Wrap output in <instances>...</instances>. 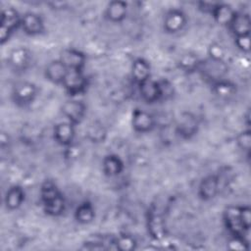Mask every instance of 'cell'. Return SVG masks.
<instances>
[{
	"instance_id": "cell-14",
	"label": "cell",
	"mask_w": 251,
	"mask_h": 251,
	"mask_svg": "<svg viewBox=\"0 0 251 251\" xmlns=\"http://www.w3.org/2000/svg\"><path fill=\"white\" fill-rule=\"evenodd\" d=\"M75 136V126L69 121L61 122L55 125L53 137L55 141L64 147L72 146Z\"/></svg>"
},
{
	"instance_id": "cell-17",
	"label": "cell",
	"mask_w": 251,
	"mask_h": 251,
	"mask_svg": "<svg viewBox=\"0 0 251 251\" xmlns=\"http://www.w3.org/2000/svg\"><path fill=\"white\" fill-rule=\"evenodd\" d=\"M139 94L143 101L155 103L162 100V90L160 80H154L151 77L138 84Z\"/></svg>"
},
{
	"instance_id": "cell-15",
	"label": "cell",
	"mask_w": 251,
	"mask_h": 251,
	"mask_svg": "<svg viewBox=\"0 0 251 251\" xmlns=\"http://www.w3.org/2000/svg\"><path fill=\"white\" fill-rule=\"evenodd\" d=\"M22 29L28 35H38L45 29L42 17L33 12H27L22 16Z\"/></svg>"
},
{
	"instance_id": "cell-16",
	"label": "cell",
	"mask_w": 251,
	"mask_h": 251,
	"mask_svg": "<svg viewBox=\"0 0 251 251\" xmlns=\"http://www.w3.org/2000/svg\"><path fill=\"white\" fill-rule=\"evenodd\" d=\"M59 59L65 64L69 70H80L83 71L85 66V55L75 48H66L64 49Z\"/></svg>"
},
{
	"instance_id": "cell-18",
	"label": "cell",
	"mask_w": 251,
	"mask_h": 251,
	"mask_svg": "<svg viewBox=\"0 0 251 251\" xmlns=\"http://www.w3.org/2000/svg\"><path fill=\"white\" fill-rule=\"evenodd\" d=\"M68 68L65 66V64L60 60L56 59L47 64L44 70L45 77L48 81L56 84H61L63 83L66 75L68 73Z\"/></svg>"
},
{
	"instance_id": "cell-10",
	"label": "cell",
	"mask_w": 251,
	"mask_h": 251,
	"mask_svg": "<svg viewBox=\"0 0 251 251\" xmlns=\"http://www.w3.org/2000/svg\"><path fill=\"white\" fill-rule=\"evenodd\" d=\"M63 116L75 126L80 124L86 115V105L77 99L67 100L61 108Z\"/></svg>"
},
{
	"instance_id": "cell-7",
	"label": "cell",
	"mask_w": 251,
	"mask_h": 251,
	"mask_svg": "<svg viewBox=\"0 0 251 251\" xmlns=\"http://www.w3.org/2000/svg\"><path fill=\"white\" fill-rule=\"evenodd\" d=\"M198 72H200L203 77L213 83L224 78L227 73V66L225 61H215L208 58L200 62Z\"/></svg>"
},
{
	"instance_id": "cell-21",
	"label": "cell",
	"mask_w": 251,
	"mask_h": 251,
	"mask_svg": "<svg viewBox=\"0 0 251 251\" xmlns=\"http://www.w3.org/2000/svg\"><path fill=\"white\" fill-rule=\"evenodd\" d=\"M235 36L250 34L251 20L248 14L236 12L229 25L227 26Z\"/></svg>"
},
{
	"instance_id": "cell-11",
	"label": "cell",
	"mask_w": 251,
	"mask_h": 251,
	"mask_svg": "<svg viewBox=\"0 0 251 251\" xmlns=\"http://www.w3.org/2000/svg\"><path fill=\"white\" fill-rule=\"evenodd\" d=\"M198 128L199 122L197 117L189 112L182 113L179 116L176 126V133L184 139H189L195 135L198 131Z\"/></svg>"
},
{
	"instance_id": "cell-12",
	"label": "cell",
	"mask_w": 251,
	"mask_h": 251,
	"mask_svg": "<svg viewBox=\"0 0 251 251\" xmlns=\"http://www.w3.org/2000/svg\"><path fill=\"white\" fill-rule=\"evenodd\" d=\"M221 182V177L218 175L206 176L199 183L198 196L204 201L214 199L220 192Z\"/></svg>"
},
{
	"instance_id": "cell-20",
	"label": "cell",
	"mask_w": 251,
	"mask_h": 251,
	"mask_svg": "<svg viewBox=\"0 0 251 251\" xmlns=\"http://www.w3.org/2000/svg\"><path fill=\"white\" fill-rule=\"evenodd\" d=\"M25 193L22 186L12 185L10 186L4 196V204L7 210L15 211L19 209L25 202Z\"/></svg>"
},
{
	"instance_id": "cell-24",
	"label": "cell",
	"mask_w": 251,
	"mask_h": 251,
	"mask_svg": "<svg viewBox=\"0 0 251 251\" xmlns=\"http://www.w3.org/2000/svg\"><path fill=\"white\" fill-rule=\"evenodd\" d=\"M151 68L148 61L143 58H136L131 64V76L133 80L140 84L150 78Z\"/></svg>"
},
{
	"instance_id": "cell-32",
	"label": "cell",
	"mask_w": 251,
	"mask_h": 251,
	"mask_svg": "<svg viewBox=\"0 0 251 251\" xmlns=\"http://www.w3.org/2000/svg\"><path fill=\"white\" fill-rule=\"evenodd\" d=\"M234 42L237 48L244 52L248 53L250 50V34L247 35H240V36H235L234 37Z\"/></svg>"
},
{
	"instance_id": "cell-22",
	"label": "cell",
	"mask_w": 251,
	"mask_h": 251,
	"mask_svg": "<svg viewBox=\"0 0 251 251\" xmlns=\"http://www.w3.org/2000/svg\"><path fill=\"white\" fill-rule=\"evenodd\" d=\"M236 11L226 3H216L213 12L211 13V16L214 18V20L222 25L228 26L230 22L232 21Z\"/></svg>"
},
{
	"instance_id": "cell-4",
	"label": "cell",
	"mask_w": 251,
	"mask_h": 251,
	"mask_svg": "<svg viewBox=\"0 0 251 251\" xmlns=\"http://www.w3.org/2000/svg\"><path fill=\"white\" fill-rule=\"evenodd\" d=\"M37 97V87L33 82L22 80L16 82L11 91L13 102L19 107L30 105Z\"/></svg>"
},
{
	"instance_id": "cell-3",
	"label": "cell",
	"mask_w": 251,
	"mask_h": 251,
	"mask_svg": "<svg viewBox=\"0 0 251 251\" xmlns=\"http://www.w3.org/2000/svg\"><path fill=\"white\" fill-rule=\"evenodd\" d=\"M146 227L150 237L156 241L163 240L167 235L166 223L162 212L152 205L146 214Z\"/></svg>"
},
{
	"instance_id": "cell-31",
	"label": "cell",
	"mask_w": 251,
	"mask_h": 251,
	"mask_svg": "<svg viewBox=\"0 0 251 251\" xmlns=\"http://www.w3.org/2000/svg\"><path fill=\"white\" fill-rule=\"evenodd\" d=\"M208 58L215 61H225V49L217 42H213L208 47Z\"/></svg>"
},
{
	"instance_id": "cell-1",
	"label": "cell",
	"mask_w": 251,
	"mask_h": 251,
	"mask_svg": "<svg viewBox=\"0 0 251 251\" xmlns=\"http://www.w3.org/2000/svg\"><path fill=\"white\" fill-rule=\"evenodd\" d=\"M40 200L44 212L51 217L61 216L66 209V201L57 184L46 179L40 187Z\"/></svg>"
},
{
	"instance_id": "cell-27",
	"label": "cell",
	"mask_w": 251,
	"mask_h": 251,
	"mask_svg": "<svg viewBox=\"0 0 251 251\" xmlns=\"http://www.w3.org/2000/svg\"><path fill=\"white\" fill-rule=\"evenodd\" d=\"M212 87L215 94L221 98H228L232 96L236 91L235 85L232 82L226 80L225 78L213 82Z\"/></svg>"
},
{
	"instance_id": "cell-26",
	"label": "cell",
	"mask_w": 251,
	"mask_h": 251,
	"mask_svg": "<svg viewBox=\"0 0 251 251\" xmlns=\"http://www.w3.org/2000/svg\"><path fill=\"white\" fill-rule=\"evenodd\" d=\"M200 62H201V60H199V58L194 53L187 52V53L182 54L179 57L177 64H178L179 69L182 70L183 72L193 73L195 71H198Z\"/></svg>"
},
{
	"instance_id": "cell-19",
	"label": "cell",
	"mask_w": 251,
	"mask_h": 251,
	"mask_svg": "<svg viewBox=\"0 0 251 251\" xmlns=\"http://www.w3.org/2000/svg\"><path fill=\"white\" fill-rule=\"evenodd\" d=\"M127 3L126 1L115 0L107 4L105 9V18L112 23H122L127 15Z\"/></svg>"
},
{
	"instance_id": "cell-29",
	"label": "cell",
	"mask_w": 251,
	"mask_h": 251,
	"mask_svg": "<svg viewBox=\"0 0 251 251\" xmlns=\"http://www.w3.org/2000/svg\"><path fill=\"white\" fill-rule=\"evenodd\" d=\"M137 242L135 238L127 233H122L114 237V247L122 251H131L136 249Z\"/></svg>"
},
{
	"instance_id": "cell-25",
	"label": "cell",
	"mask_w": 251,
	"mask_h": 251,
	"mask_svg": "<svg viewBox=\"0 0 251 251\" xmlns=\"http://www.w3.org/2000/svg\"><path fill=\"white\" fill-rule=\"evenodd\" d=\"M95 218V209L91 202L83 201L76 207L75 211V219L81 225H87L93 222Z\"/></svg>"
},
{
	"instance_id": "cell-28",
	"label": "cell",
	"mask_w": 251,
	"mask_h": 251,
	"mask_svg": "<svg viewBox=\"0 0 251 251\" xmlns=\"http://www.w3.org/2000/svg\"><path fill=\"white\" fill-rule=\"evenodd\" d=\"M85 135L91 142H104L107 131L101 123L93 122L88 126L87 129L85 130Z\"/></svg>"
},
{
	"instance_id": "cell-13",
	"label": "cell",
	"mask_w": 251,
	"mask_h": 251,
	"mask_svg": "<svg viewBox=\"0 0 251 251\" xmlns=\"http://www.w3.org/2000/svg\"><path fill=\"white\" fill-rule=\"evenodd\" d=\"M131 126L138 133H147L155 126L154 117L147 111L135 108L131 114Z\"/></svg>"
},
{
	"instance_id": "cell-6",
	"label": "cell",
	"mask_w": 251,
	"mask_h": 251,
	"mask_svg": "<svg viewBox=\"0 0 251 251\" xmlns=\"http://www.w3.org/2000/svg\"><path fill=\"white\" fill-rule=\"evenodd\" d=\"M62 85L68 94L71 96H76L85 91L87 86V78L83 71L68 70Z\"/></svg>"
},
{
	"instance_id": "cell-9",
	"label": "cell",
	"mask_w": 251,
	"mask_h": 251,
	"mask_svg": "<svg viewBox=\"0 0 251 251\" xmlns=\"http://www.w3.org/2000/svg\"><path fill=\"white\" fill-rule=\"evenodd\" d=\"M31 63L30 51L23 46L13 49L8 56V65L15 73H23L27 70Z\"/></svg>"
},
{
	"instance_id": "cell-8",
	"label": "cell",
	"mask_w": 251,
	"mask_h": 251,
	"mask_svg": "<svg viewBox=\"0 0 251 251\" xmlns=\"http://www.w3.org/2000/svg\"><path fill=\"white\" fill-rule=\"evenodd\" d=\"M187 25V17L185 13L176 8H173L166 12L163 19V28L167 33L175 34L181 31Z\"/></svg>"
},
{
	"instance_id": "cell-2",
	"label": "cell",
	"mask_w": 251,
	"mask_h": 251,
	"mask_svg": "<svg viewBox=\"0 0 251 251\" xmlns=\"http://www.w3.org/2000/svg\"><path fill=\"white\" fill-rule=\"evenodd\" d=\"M242 206H228L223 214V221L226 228L232 237L241 238L249 242L250 227H247L242 219L241 213Z\"/></svg>"
},
{
	"instance_id": "cell-23",
	"label": "cell",
	"mask_w": 251,
	"mask_h": 251,
	"mask_svg": "<svg viewBox=\"0 0 251 251\" xmlns=\"http://www.w3.org/2000/svg\"><path fill=\"white\" fill-rule=\"evenodd\" d=\"M125 169L123 160L116 154H109L103 158L102 170L105 176L113 177L119 176Z\"/></svg>"
},
{
	"instance_id": "cell-30",
	"label": "cell",
	"mask_w": 251,
	"mask_h": 251,
	"mask_svg": "<svg viewBox=\"0 0 251 251\" xmlns=\"http://www.w3.org/2000/svg\"><path fill=\"white\" fill-rule=\"evenodd\" d=\"M236 144L240 150L249 153L250 146H251V132H250L249 128H247L237 134Z\"/></svg>"
},
{
	"instance_id": "cell-5",
	"label": "cell",
	"mask_w": 251,
	"mask_h": 251,
	"mask_svg": "<svg viewBox=\"0 0 251 251\" xmlns=\"http://www.w3.org/2000/svg\"><path fill=\"white\" fill-rule=\"evenodd\" d=\"M22 25V15L13 7H8L1 12V22H0V41L4 44L9 40L12 33L21 27Z\"/></svg>"
}]
</instances>
